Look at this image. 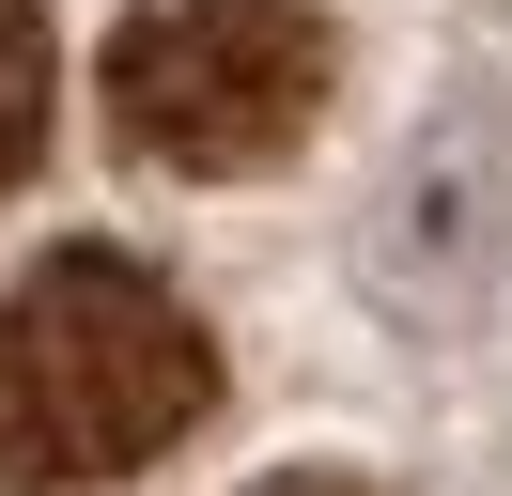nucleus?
<instances>
[{"label": "nucleus", "mask_w": 512, "mask_h": 496, "mask_svg": "<svg viewBox=\"0 0 512 496\" xmlns=\"http://www.w3.org/2000/svg\"><path fill=\"white\" fill-rule=\"evenodd\" d=\"M218 403V341L140 248H47L0 295V496H109Z\"/></svg>", "instance_id": "obj_1"}, {"label": "nucleus", "mask_w": 512, "mask_h": 496, "mask_svg": "<svg viewBox=\"0 0 512 496\" xmlns=\"http://www.w3.org/2000/svg\"><path fill=\"white\" fill-rule=\"evenodd\" d=\"M94 109L125 171L249 186L326 124V16L311 0H125L94 62Z\"/></svg>", "instance_id": "obj_2"}, {"label": "nucleus", "mask_w": 512, "mask_h": 496, "mask_svg": "<svg viewBox=\"0 0 512 496\" xmlns=\"http://www.w3.org/2000/svg\"><path fill=\"white\" fill-rule=\"evenodd\" d=\"M32 155H47V16L0 0V186H32Z\"/></svg>", "instance_id": "obj_3"}, {"label": "nucleus", "mask_w": 512, "mask_h": 496, "mask_svg": "<svg viewBox=\"0 0 512 496\" xmlns=\"http://www.w3.org/2000/svg\"><path fill=\"white\" fill-rule=\"evenodd\" d=\"M249 496H388V481H342V465H264Z\"/></svg>", "instance_id": "obj_4"}]
</instances>
